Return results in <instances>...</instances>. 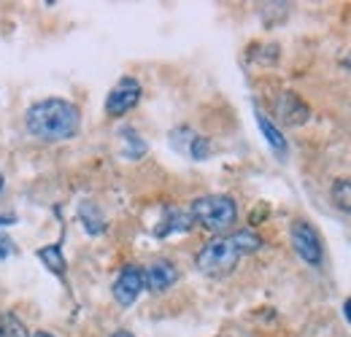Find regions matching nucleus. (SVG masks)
<instances>
[{
    "label": "nucleus",
    "mask_w": 351,
    "mask_h": 337,
    "mask_svg": "<svg viewBox=\"0 0 351 337\" xmlns=\"http://www.w3.org/2000/svg\"><path fill=\"white\" fill-rule=\"evenodd\" d=\"M176 281H178V270H176L173 262H168V259L152 262V264L143 270V284H146V289L154 292V295L171 289Z\"/></svg>",
    "instance_id": "7"
},
{
    "label": "nucleus",
    "mask_w": 351,
    "mask_h": 337,
    "mask_svg": "<svg viewBox=\"0 0 351 337\" xmlns=\"http://www.w3.org/2000/svg\"><path fill=\"white\" fill-rule=\"evenodd\" d=\"M0 337H30V332L14 313H3L0 316Z\"/></svg>",
    "instance_id": "13"
},
{
    "label": "nucleus",
    "mask_w": 351,
    "mask_h": 337,
    "mask_svg": "<svg viewBox=\"0 0 351 337\" xmlns=\"http://www.w3.org/2000/svg\"><path fill=\"white\" fill-rule=\"evenodd\" d=\"M14 221V216H0V224H11Z\"/></svg>",
    "instance_id": "19"
},
{
    "label": "nucleus",
    "mask_w": 351,
    "mask_h": 337,
    "mask_svg": "<svg viewBox=\"0 0 351 337\" xmlns=\"http://www.w3.org/2000/svg\"><path fill=\"white\" fill-rule=\"evenodd\" d=\"M189 216L195 224H200L208 232H227L235 221H238V205L232 197L227 195H206L197 197L189 208Z\"/></svg>",
    "instance_id": "2"
},
{
    "label": "nucleus",
    "mask_w": 351,
    "mask_h": 337,
    "mask_svg": "<svg viewBox=\"0 0 351 337\" xmlns=\"http://www.w3.org/2000/svg\"><path fill=\"white\" fill-rule=\"evenodd\" d=\"M276 114H278V119L284 122V125H306L308 116H311V111H308V105L295 95V92H284L281 97H278V103H276Z\"/></svg>",
    "instance_id": "8"
},
{
    "label": "nucleus",
    "mask_w": 351,
    "mask_h": 337,
    "mask_svg": "<svg viewBox=\"0 0 351 337\" xmlns=\"http://www.w3.org/2000/svg\"><path fill=\"white\" fill-rule=\"evenodd\" d=\"M141 95H143V89L135 79H119V84L114 86L106 97V114L114 116V119L125 116L128 111H132L138 105Z\"/></svg>",
    "instance_id": "5"
},
{
    "label": "nucleus",
    "mask_w": 351,
    "mask_h": 337,
    "mask_svg": "<svg viewBox=\"0 0 351 337\" xmlns=\"http://www.w3.org/2000/svg\"><path fill=\"white\" fill-rule=\"evenodd\" d=\"M257 125H260V129H263L265 140L270 143V149H273L278 157H287V138L281 135V129L273 125V122L265 116L263 111H257Z\"/></svg>",
    "instance_id": "10"
},
{
    "label": "nucleus",
    "mask_w": 351,
    "mask_h": 337,
    "mask_svg": "<svg viewBox=\"0 0 351 337\" xmlns=\"http://www.w3.org/2000/svg\"><path fill=\"white\" fill-rule=\"evenodd\" d=\"M25 125L33 138H38L44 143H60V140L76 138V132L82 127V114L73 103H68L62 97H46L27 108Z\"/></svg>",
    "instance_id": "1"
},
{
    "label": "nucleus",
    "mask_w": 351,
    "mask_h": 337,
    "mask_svg": "<svg viewBox=\"0 0 351 337\" xmlns=\"http://www.w3.org/2000/svg\"><path fill=\"white\" fill-rule=\"evenodd\" d=\"M238 259H241V253L235 249L232 238H214V240H208V243L197 251L195 264H197V270H200L203 275L221 278V275H227V273L235 270Z\"/></svg>",
    "instance_id": "3"
},
{
    "label": "nucleus",
    "mask_w": 351,
    "mask_h": 337,
    "mask_svg": "<svg viewBox=\"0 0 351 337\" xmlns=\"http://www.w3.org/2000/svg\"><path fill=\"white\" fill-rule=\"evenodd\" d=\"M111 337H135L132 332H125V329H119V332H114Z\"/></svg>",
    "instance_id": "18"
},
{
    "label": "nucleus",
    "mask_w": 351,
    "mask_h": 337,
    "mask_svg": "<svg viewBox=\"0 0 351 337\" xmlns=\"http://www.w3.org/2000/svg\"><path fill=\"white\" fill-rule=\"evenodd\" d=\"M143 289H146V284H143V270H141L138 264H128V267L119 273V278L114 281V299H117L122 308H130Z\"/></svg>",
    "instance_id": "6"
},
{
    "label": "nucleus",
    "mask_w": 351,
    "mask_h": 337,
    "mask_svg": "<svg viewBox=\"0 0 351 337\" xmlns=\"http://www.w3.org/2000/svg\"><path fill=\"white\" fill-rule=\"evenodd\" d=\"M289 238H292V249L298 251L303 262H308L311 267H322V259H324L322 238L308 221H295L289 227Z\"/></svg>",
    "instance_id": "4"
},
{
    "label": "nucleus",
    "mask_w": 351,
    "mask_h": 337,
    "mask_svg": "<svg viewBox=\"0 0 351 337\" xmlns=\"http://www.w3.org/2000/svg\"><path fill=\"white\" fill-rule=\"evenodd\" d=\"M192 216L184 211H171L162 221H160V227H157V238H168V235H173V232H189L192 229Z\"/></svg>",
    "instance_id": "9"
},
{
    "label": "nucleus",
    "mask_w": 351,
    "mask_h": 337,
    "mask_svg": "<svg viewBox=\"0 0 351 337\" xmlns=\"http://www.w3.org/2000/svg\"><path fill=\"white\" fill-rule=\"evenodd\" d=\"M186 151H189V157H192V160H206V157L211 154V143H208V138H203V135H195Z\"/></svg>",
    "instance_id": "15"
},
{
    "label": "nucleus",
    "mask_w": 351,
    "mask_h": 337,
    "mask_svg": "<svg viewBox=\"0 0 351 337\" xmlns=\"http://www.w3.org/2000/svg\"><path fill=\"white\" fill-rule=\"evenodd\" d=\"M33 337H51L49 332H33Z\"/></svg>",
    "instance_id": "20"
},
{
    "label": "nucleus",
    "mask_w": 351,
    "mask_h": 337,
    "mask_svg": "<svg viewBox=\"0 0 351 337\" xmlns=\"http://www.w3.org/2000/svg\"><path fill=\"white\" fill-rule=\"evenodd\" d=\"M343 316H346V321L351 324V297L346 299V302H343Z\"/></svg>",
    "instance_id": "17"
},
{
    "label": "nucleus",
    "mask_w": 351,
    "mask_h": 337,
    "mask_svg": "<svg viewBox=\"0 0 351 337\" xmlns=\"http://www.w3.org/2000/svg\"><path fill=\"white\" fill-rule=\"evenodd\" d=\"M14 253V243H11V238L8 235H0V262L3 259H8Z\"/></svg>",
    "instance_id": "16"
},
{
    "label": "nucleus",
    "mask_w": 351,
    "mask_h": 337,
    "mask_svg": "<svg viewBox=\"0 0 351 337\" xmlns=\"http://www.w3.org/2000/svg\"><path fill=\"white\" fill-rule=\"evenodd\" d=\"M3 186H5V178H3V173H0V192H3Z\"/></svg>",
    "instance_id": "21"
},
{
    "label": "nucleus",
    "mask_w": 351,
    "mask_h": 337,
    "mask_svg": "<svg viewBox=\"0 0 351 337\" xmlns=\"http://www.w3.org/2000/svg\"><path fill=\"white\" fill-rule=\"evenodd\" d=\"M232 243H235V249H238L241 256L263 249V238H260L254 229H241V232H235V235H232Z\"/></svg>",
    "instance_id": "11"
},
{
    "label": "nucleus",
    "mask_w": 351,
    "mask_h": 337,
    "mask_svg": "<svg viewBox=\"0 0 351 337\" xmlns=\"http://www.w3.org/2000/svg\"><path fill=\"white\" fill-rule=\"evenodd\" d=\"M332 203L341 208L343 213H351V178H338L330 189Z\"/></svg>",
    "instance_id": "12"
},
{
    "label": "nucleus",
    "mask_w": 351,
    "mask_h": 337,
    "mask_svg": "<svg viewBox=\"0 0 351 337\" xmlns=\"http://www.w3.org/2000/svg\"><path fill=\"white\" fill-rule=\"evenodd\" d=\"M41 256V262H46V267L51 270V273H57V275H65V259H62V253H60V246H46L38 251Z\"/></svg>",
    "instance_id": "14"
}]
</instances>
